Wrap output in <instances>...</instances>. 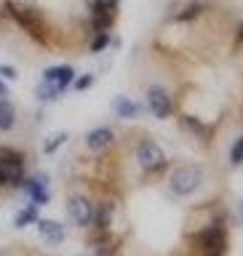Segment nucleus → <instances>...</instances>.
<instances>
[{
  "label": "nucleus",
  "mask_w": 243,
  "mask_h": 256,
  "mask_svg": "<svg viewBox=\"0 0 243 256\" xmlns=\"http://www.w3.org/2000/svg\"><path fill=\"white\" fill-rule=\"evenodd\" d=\"M206 182V171L200 166H176L171 174H168V192H171L174 198H192L195 192L203 187Z\"/></svg>",
  "instance_id": "7ed1b4c3"
},
{
  "label": "nucleus",
  "mask_w": 243,
  "mask_h": 256,
  "mask_svg": "<svg viewBox=\"0 0 243 256\" xmlns=\"http://www.w3.org/2000/svg\"><path fill=\"white\" fill-rule=\"evenodd\" d=\"M91 86H94V75H80V78L72 80V91H78V94L88 91Z\"/></svg>",
  "instance_id": "aec40b11"
},
{
  "label": "nucleus",
  "mask_w": 243,
  "mask_h": 256,
  "mask_svg": "<svg viewBox=\"0 0 243 256\" xmlns=\"http://www.w3.org/2000/svg\"><path fill=\"white\" fill-rule=\"evenodd\" d=\"M24 176H27V155L11 144H3L0 147V190H16Z\"/></svg>",
  "instance_id": "f03ea898"
},
{
  "label": "nucleus",
  "mask_w": 243,
  "mask_h": 256,
  "mask_svg": "<svg viewBox=\"0 0 243 256\" xmlns=\"http://www.w3.org/2000/svg\"><path fill=\"white\" fill-rule=\"evenodd\" d=\"M94 200L86 195V192H70L67 195V214H70V222L75 227L86 230L94 224Z\"/></svg>",
  "instance_id": "423d86ee"
},
{
  "label": "nucleus",
  "mask_w": 243,
  "mask_h": 256,
  "mask_svg": "<svg viewBox=\"0 0 243 256\" xmlns=\"http://www.w3.org/2000/svg\"><path fill=\"white\" fill-rule=\"evenodd\" d=\"M43 80L51 83L59 94L70 91L72 88V80H75V67L72 64H56V67H48L43 70Z\"/></svg>",
  "instance_id": "9d476101"
},
{
  "label": "nucleus",
  "mask_w": 243,
  "mask_h": 256,
  "mask_svg": "<svg viewBox=\"0 0 243 256\" xmlns=\"http://www.w3.org/2000/svg\"><path fill=\"white\" fill-rule=\"evenodd\" d=\"M6 16L11 19L19 30L35 40L38 46H48L51 35H48V22L46 14L32 3V0H6Z\"/></svg>",
  "instance_id": "f257e3e1"
},
{
  "label": "nucleus",
  "mask_w": 243,
  "mask_h": 256,
  "mask_svg": "<svg viewBox=\"0 0 243 256\" xmlns=\"http://www.w3.org/2000/svg\"><path fill=\"white\" fill-rule=\"evenodd\" d=\"M0 78H3V80H16V78H19V72H16L14 67H8V64H0Z\"/></svg>",
  "instance_id": "4be33fe9"
},
{
  "label": "nucleus",
  "mask_w": 243,
  "mask_h": 256,
  "mask_svg": "<svg viewBox=\"0 0 243 256\" xmlns=\"http://www.w3.org/2000/svg\"><path fill=\"white\" fill-rule=\"evenodd\" d=\"M203 11H206V3H203V0H187V3H184L179 11L174 14V22H179V24L195 22Z\"/></svg>",
  "instance_id": "4468645a"
},
{
  "label": "nucleus",
  "mask_w": 243,
  "mask_h": 256,
  "mask_svg": "<svg viewBox=\"0 0 243 256\" xmlns=\"http://www.w3.org/2000/svg\"><path fill=\"white\" fill-rule=\"evenodd\" d=\"M110 107H112V112H115V118H120V120H134L142 112L139 104H136L134 99H128V96H123V94L112 96Z\"/></svg>",
  "instance_id": "ddd939ff"
},
{
  "label": "nucleus",
  "mask_w": 243,
  "mask_h": 256,
  "mask_svg": "<svg viewBox=\"0 0 243 256\" xmlns=\"http://www.w3.org/2000/svg\"><path fill=\"white\" fill-rule=\"evenodd\" d=\"M19 190L30 198V203H35L38 208L48 206V200H51V192H48V176L46 174H27L22 179Z\"/></svg>",
  "instance_id": "0eeeda50"
},
{
  "label": "nucleus",
  "mask_w": 243,
  "mask_h": 256,
  "mask_svg": "<svg viewBox=\"0 0 243 256\" xmlns=\"http://www.w3.org/2000/svg\"><path fill=\"white\" fill-rule=\"evenodd\" d=\"M110 43H112L110 32H96V35L91 38V43H88V51H91V54H102Z\"/></svg>",
  "instance_id": "a211bd4d"
},
{
  "label": "nucleus",
  "mask_w": 243,
  "mask_h": 256,
  "mask_svg": "<svg viewBox=\"0 0 243 256\" xmlns=\"http://www.w3.org/2000/svg\"><path fill=\"white\" fill-rule=\"evenodd\" d=\"M235 43H238V46H243V22L238 24V38H235Z\"/></svg>",
  "instance_id": "b1692460"
},
{
  "label": "nucleus",
  "mask_w": 243,
  "mask_h": 256,
  "mask_svg": "<svg viewBox=\"0 0 243 256\" xmlns=\"http://www.w3.org/2000/svg\"><path fill=\"white\" fill-rule=\"evenodd\" d=\"M195 243H198L200 256H227V251H230L227 227H224V224L208 222L203 230L195 232Z\"/></svg>",
  "instance_id": "39448f33"
},
{
  "label": "nucleus",
  "mask_w": 243,
  "mask_h": 256,
  "mask_svg": "<svg viewBox=\"0 0 243 256\" xmlns=\"http://www.w3.org/2000/svg\"><path fill=\"white\" fill-rule=\"evenodd\" d=\"M35 99H38V102H43V104H51V102H56V99H62V94L56 91L51 83L40 80V86L35 88Z\"/></svg>",
  "instance_id": "f3484780"
},
{
  "label": "nucleus",
  "mask_w": 243,
  "mask_h": 256,
  "mask_svg": "<svg viewBox=\"0 0 243 256\" xmlns=\"http://www.w3.org/2000/svg\"><path fill=\"white\" fill-rule=\"evenodd\" d=\"M38 219H40V208L35 203H27L19 214L14 216V227L16 230H24V227H30V224H35Z\"/></svg>",
  "instance_id": "dca6fc26"
},
{
  "label": "nucleus",
  "mask_w": 243,
  "mask_h": 256,
  "mask_svg": "<svg viewBox=\"0 0 243 256\" xmlns=\"http://www.w3.org/2000/svg\"><path fill=\"white\" fill-rule=\"evenodd\" d=\"M0 256H3V251H0Z\"/></svg>",
  "instance_id": "a878e982"
},
{
  "label": "nucleus",
  "mask_w": 243,
  "mask_h": 256,
  "mask_svg": "<svg viewBox=\"0 0 243 256\" xmlns=\"http://www.w3.org/2000/svg\"><path fill=\"white\" fill-rule=\"evenodd\" d=\"M115 128L112 126H96L91 131L86 134V150L91 152V155H104L107 150H112V144H115Z\"/></svg>",
  "instance_id": "1a4fd4ad"
},
{
  "label": "nucleus",
  "mask_w": 243,
  "mask_h": 256,
  "mask_svg": "<svg viewBox=\"0 0 243 256\" xmlns=\"http://www.w3.org/2000/svg\"><path fill=\"white\" fill-rule=\"evenodd\" d=\"M238 222L243 224V198H240V203H238Z\"/></svg>",
  "instance_id": "393cba45"
},
{
  "label": "nucleus",
  "mask_w": 243,
  "mask_h": 256,
  "mask_svg": "<svg viewBox=\"0 0 243 256\" xmlns=\"http://www.w3.org/2000/svg\"><path fill=\"white\" fill-rule=\"evenodd\" d=\"M67 139H70V134H67V131H59V134H54L51 139H46V144H43V152H48V155H54V152L59 150V147H62V144L67 142Z\"/></svg>",
  "instance_id": "6ab92c4d"
},
{
  "label": "nucleus",
  "mask_w": 243,
  "mask_h": 256,
  "mask_svg": "<svg viewBox=\"0 0 243 256\" xmlns=\"http://www.w3.org/2000/svg\"><path fill=\"white\" fill-rule=\"evenodd\" d=\"M16 104L8 99V96H3L0 99V131L3 134H8V131H14L16 128Z\"/></svg>",
  "instance_id": "2eb2a0df"
},
{
  "label": "nucleus",
  "mask_w": 243,
  "mask_h": 256,
  "mask_svg": "<svg viewBox=\"0 0 243 256\" xmlns=\"http://www.w3.org/2000/svg\"><path fill=\"white\" fill-rule=\"evenodd\" d=\"M134 158H136L139 171H144V174H160L168 168V158H166L163 147L155 139H150V136H142L134 144Z\"/></svg>",
  "instance_id": "20e7f679"
},
{
  "label": "nucleus",
  "mask_w": 243,
  "mask_h": 256,
  "mask_svg": "<svg viewBox=\"0 0 243 256\" xmlns=\"http://www.w3.org/2000/svg\"><path fill=\"white\" fill-rule=\"evenodd\" d=\"M112 219H115V206H112L110 200H102V203L94 206V224L91 227L96 232H110Z\"/></svg>",
  "instance_id": "f8f14e48"
},
{
  "label": "nucleus",
  "mask_w": 243,
  "mask_h": 256,
  "mask_svg": "<svg viewBox=\"0 0 243 256\" xmlns=\"http://www.w3.org/2000/svg\"><path fill=\"white\" fill-rule=\"evenodd\" d=\"M147 110H150L158 120L171 118V115H174V99H171V94H168L163 86H158V83L150 86V88H147Z\"/></svg>",
  "instance_id": "6e6552de"
},
{
  "label": "nucleus",
  "mask_w": 243,
  "mask_h": 256,
  "mask_svg": "<svg viewBox=\"0 0 243 256\" xmlns=\"http://www.w3.org/2000/svg\"><path fill=\"white\" fill-rule=\"evenodd\" d=\"M230 163L232 166H240L243 163V136H240V139H235V144L230 147Z\"/></svg>",
  "instance_id": "412c9836"
},
{
  "label": "nucleus",
  "mask_w": 243,
  "mask_h": 256,
  "mask_svg": "<svg viewBox=\"0 0 243 256\" xmlns=\"http://www.w3.org/2000/svg\"><path fill=\"white\" fill-rule=\"evenodd\" d=\"M3 96H8V86H6V80L0 78V99H3Z\"/></svg>",
  "instance_id": "5701e85b"
},
{
  "label": "nucleus",
  "mask_w": 243,
  "mask_h": 256,
  "mask_svg": "<svg viewBox=\"0 0 243 256\" xmlns=\"http://www.w3.org/2000/svg\"><path fill=\"white\" fill-rule=\"evenodd\" d=\"M35 227H38V235L43 238L48 246H62L64 240H67V230H64V224L56 222V219H38Z\"/></svg>",
  "instance_id": "9b49d317"
}]
</instances>
